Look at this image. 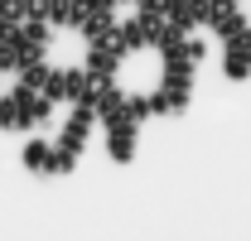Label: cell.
Segmentation results:
<instances>
[{"mask_svg":"<svg viewBox=\"0 0 251 241\" xmlns=\"http://www.w3.org/2000/svg\"><path fill=\"white\" fill-rule=\"evenodd\" d=\"M106 154L121 159V164L135 154V120H116V125H106Z\"/></svg>","mask_w":251,"mask_h":241,"instance_id":"obj_3","label":"cell"},{"mask_svg":"<svg viewBox=\"0 0 251 241\" xmlns=\"http://www.w3.org/2000/svg\"><path fill=\"white\" fill-rule=\"evenodd\" d=\"M34 15H49V0H25V20H34Z\"/></svg>","mask_w":251,"mask_h":241,"instance_id":"obj_15","label":"cell"},{"mask_svg":"<svg viewBox=\"0 0 251 241\" xmlns=\"http://www.w3.org/2000/svg\"><path fill=\"white\" fill-rule=\"evenodd\" d=\"M49 77H53V72L44 68V53H29V58L20 63V87H25V92H44Z\"/></svg>","mask_w":251,"mask_h":241,"instance_id":"obj_5","label":"cell"},{"mask_svg":"<svg viewBox=\"0 0 251 241\" xmlns=\"http://www.w3.org/2000/svg\"><path fill=\"white\" fill-rule=\"evenodd\" d=\"M184 53H188L193 63H198V58H203V44H198V39H184Z\"/></svg>","mask_w":251,"mask_h":241,"instance_id":"obj_16","label":"cell"},{"mask_svg":"<svg viewBox=\"0 0 251 241\" xmlns=\"http://www.w3.org/2000/svg\"><path fill=\"white\" fill-rule=\"evenodd\" d=\"M25 169H39V174H49V145L29 140V145H25Z\"/></svg>","mask_w":251,"mask_h":241,"instance_id":"obj_11","label":"cell"},{"mask_svg":"<svg viewBox=\"0 0 251 241\" xmlns=\"http://www.w3.org/2000/svg\"><path fill=\"white\" fill-rule=\"evenodd\" d=\"M77 164V150H68V145H58V150L49 154V174H68Z\"/></svg>","mask_w":251,"mask_h":241,"instance_id":"obj_12","label":"cell"},{"mask_svg":"<svg viewBox=\"0 0 251 241\" xmlns=\"http://www.w3.org/2000/svg\"><path fill=\"white\" fill-rule=\"evenodd\" d=\"M20 106H25V130H29V125H39V120H49L53 96H49V92H25L20 87Z\"/></svg>","mask_w":251,"mask_h":241,"instance_id":"obj_4","label":"cell"},{"mask_svg":"<svg viewBox=\"0 0 251 241\" xmlns=\"http://www.w3.org/2000/svg\"><path fill=\"white\" fill-rule=\"evenodd\" d=\"M0 125H20V130H25V106H20V92H15V96H0Z\"/></svg>","mask_w":251,"mask_h":241,"instance_id":"obj_8","label":"cell"},{"mask_svg":"<svg viewBox=\"0 0 251 241\" xmlns=\"http://www.w3.org/2000/svg\"><path fill=\"white\" fill-rule=\"evenodd\" d=\"M208 29L218 34V39H237V34L247 29V15H242L237 5H218V0H213V15H208Z\"/></svg>","mask_w":251,"mask_h":241,"instance_id":"obj_2","label":"cell"},{"mask_svg":"<svg viewBox=\"0 0 251 241\" xmlns=\"http://www.w3.org/2000/svg\"><path fill=\"white\" fill-rule=\"evenodd\" d=\"M58 145H68V150H82V145H87V130L68 120V125H63V135H58Z\"/></svg>","mask_w":251,"mask_h":241,"instance_id":"obj_14","label":"cell"},{"mask_svg":"<svg viewBox=\"0 0 251 241\" xmlns=\"http://www.w3.org/2000/svg\"><path fill=\"white\" fill-rule=\"evenodd\" d=\"M82 0H49V24H68V29H77L82 24Z\"/></svg>","mask_w":251,"mask_h":241,"instance_id":"obj_6","label":"cell"},{"mask_svg":"<svg viewBox=\"0 0 251 241\" xmlns=\"http://www.w3.org/2000/svg\"><path fill=\"white\" fill-rule=\"evenodd\" d=\"M25 39H29V48H44V44H49V15L25 20Z\"/></svg>","mask_w":251,"mask_h":241,"instance_id":"obj_10","label":"cell"},{"mask_svg":"<svg viewBox=\"0 0 251 241\" xmlns=\"http://www.w3.org/2000/svg\"><path fill=\"white\" fill-rule=\"evenodd\" d=\"M111 24H116V20H106V15H82V24H77V29H82V39H87V44H97Z\"/></svg>","mask_w":251,"mask_h":241,"instance_id":"obj_9","label":"cell"},{"mask_svg":"<svg viewBox=\"0 0 251 241\" xmlns=\"http://www.w3.org/2000/svg\"><path fill=\"white\" fill-rule=\"evenodd\" d=\"M20 63H25V53H20V48H15L10 39H0V72H10V68L20 72Z\"/></svg>","mask_w":251,"mask_h":241,"instance_id":"obj_13","label":"cell"},{"mask_svg":"<svg viewBox=\"0 0 251 241\" xmlns=\"http://www.w3.org/2000/svg\"><path fill=\"white\" fill-rule=\"evenodd\" d=\"M116 68H121V58H116V53L92 48V58H87V72H92V77H116Z\"/></svg>","mask_w":251,"mask_h":241,"instance_id":"obj_7","label":"cell"},{"mask_svg":"<svg viewBox=\"0 0 251 241\" xmlns=\"http://www.w3.org/2000/svg\"><path fill=\"white\" fill-rule=\"evenodd\" d=\"M222 72H227L232 82H247V77H251V44H247V29L237 34V39H227V58H222Z\"/></svg>","mask_w":251,"mask_h":241,"instance_id":"obj_1","label":"cell"}]
</instances>
